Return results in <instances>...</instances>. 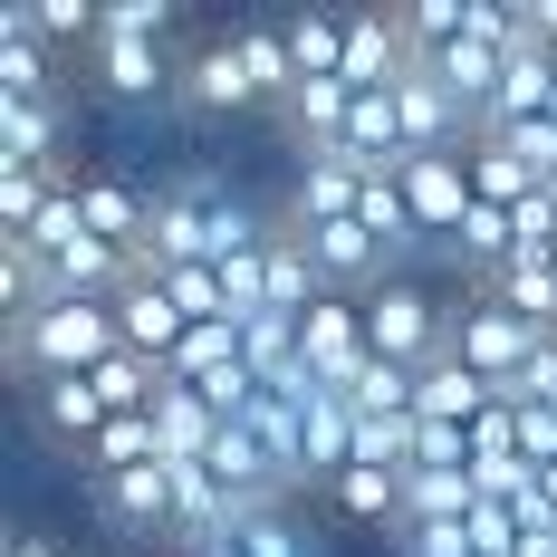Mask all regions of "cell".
<instances>
[{
	"instance_id": "obj_1",
	"label": "cell",
	"mask_w": 557,
	"mask_h": 557,
	"mask_svg": "<svg viewBox=\"0 0 557 557\" xmlns=\"http://www.w3.org/2000/svg\"><path fill=\"white\" fill-rule=\"evenodd\" d=\"M107 356H125L115 336V298H58L39 318H10V366L39 385V375H97Z\"/></svg>"
},
{
	"instance_id": "obj_2",
	"label": "cell",
	"mask_w": 557,
	"mask_h": 557,
	"mask_svg": "<svg viewBox=\"0 0 557 557\" xmlns=\"http://www.w3.org/2000/svg\"><path fill=\"white\" fill-rule=\"evenodd\" d=\"M366 356H375V366H404V375L443 366L451 356V298H433L423 278L366 288Z\"/></svg>"
},
{
	"instance_id": "obj_3",
	"label": "cell",
	"mask_w": 557,
	"mask_h": 557,
	"mask_svg": "<svg viewBox=\"0 0 557 557\" xmlns=\"http://www.w3.org/2000/svg\"><path fill=\"white\" fill-rule=\"evenodd\" d=\"M539 346H548V336L529 327V318H509L500 298H481V278L451 298V356H461L471 375H491V385H519Z\"/></svg>"
},
{
	"instance_id": "obj_4",
	"label": "cell",
	"mask_w": 557,
	"mask_h": 557,
	"mask_svg": "<svg viewBox=\"0 0 557 557\" xmlns=\"http://www.w3.org/2000/svg\"><path fill=\"white\" fill-rule=\"evenodd\" d=\"M298 366L318 375L327 394H346L375 356H366V298H346V288H327L308 318H298Z\"/></svg>"
},
{
	"instance_id": "obj_5",
	"label": "cell",
	"mask_w": 557,
	"mask_h": 557,
	"mask_svg": "<svg viewBox=\"0 0 557 557\" xmlns=\"http://www.w3.org/2000/svg\"><path fill=\"white\" fill-rule=\"evenodd\" d=\"M404 202H413V231H423V250H451L461 222H471V154H413L404 164Z\"/></svg>"
},
{
	"instance_id": "obj_6",
	"label": "cell",
	"mask_w": 557,
	"mask_h": 557,
	"mask_svg": "<svg viewBox=\"0 0 557 557\" xmlns=\"http://www.w3.org/2000/svg\"><path fill=\"white\" fill-rule=\"evenodd\" d=\"M29 423H39L49 443L87 451L115 413H107V394H97V375H39V385H29Z\"/></svg>"
},
{
	"instance_id": "obj_7",
	"label": "cell",
	"mask_w": 557,
	"mask_h": 557,
	"mask_svg": "<svg viewBox=\"0 0 557 557\" xmlns=\"http://www.w3.org/2000/svg\"><path fill=\"white\" fill-rule=\"evenodd\" d=\"M97 519L125 539H173V461H145L125 481H97Z\"/></svg>"
},
{
	"instance_id": "obj_8",
	"label": "cell",
	"mask_w": 557,
	"mask_h": 557,
	"mask_svg": "<svg viewBox=\"0 0 557 557\" xmlns=\"http://www.w3.org/2000/svg\"><path fill=\"white\" fill-rule=\"evenodd\" d=\"M115 336H125V356H145V366H164L173 375V356H183V336H193V318L173 308L154 278H135L125 298H115Z\"/></svg>"
},
{
	"instance_id": "obj_9",
	"label": "cell",
	"mask_w": 557,
	"mask_h": 557,
	"mask_svg": "<svg viewBox=\"0 0 557 557\" xmlns=\"http://www.w3.org/2000/svg\"><path fill=\"white\" fill-rule=\"evenodd\" d=\"M491 404H500V385H491V375H471L461 356H443V366H423V375H413V423L471 433V423H481Z\"/></svg>"
},
{
	"instance_id": "obj_10",
	"label": "cell",
	"mask_w": 557,
	"mask_h": 557,
	"mask_svg": "<svg viewBox=\"0 0 557 557\" xmlns=\"http://www.w3.org/2000/svg\"><path fill=\"white\" fill-rule=\"evenodd\" d=\"M173 97H183L193 115H250V107H260V87H250V67H240V49H231V39H212V49L183 58Z\"/></svg>"
},
{
	"instance_id": "obj_11",
	"label": "cell",
	"mask_w": 557,
	"mask_h": 557,
	"mask_svg": "<svg viewBox=\"0 0 557 557\" xmlns=\"http://www.w3.org/2000/svg\"><path fill=\"white\" fill-rule=\"evenodd\" d=\"M173 49H135V39H107L97 49V97H115V107H164L173 97Z\"/></svg>"
},
{
	"instance_id": "obj_12",
	"label": "cell",
	"mask_w": 557,
	"mask_h": 557,
	"mask_svg": "<svg viewBox=\"0 0 557 557\" xmlns=\"http://www.w3.org/2000/svg\"><path fill=\"white\" fill-rule=\"evenodd\" d=\"M481 509V481L471 471H404V519L394 529H451Z\"/></svg>"
},
{
	"instance_id": "obj_13",
	"label": "cell",
	"mask_w": 557,
	"mask_h": 557,
	"mask_svg": "<svg viewBox=\"0 0 557 557\" xmlns=\"http://www.w3.org/2000/svg\"><path fill=\"white\" fill-rule=\"evenodd\" d=\"M423 67H433V77H443L451 97H461V107L481 115V107H491V97H500V67H509V58L491 49V39H481V29H461V39H451L443 58H423Z\"/></svg>"
},
{
	"instance_id": "obj_14",
	"label": "cell",
	"mask_w": 557,
	"mask_h": 557,
	"mask_svg": "<svg viewBox=\"0 0 557 557\" xmlns=\"http://www.w3.org/2000/svg\"><path fill=\"white\" fill-rule=\"evenodd\" d=\"M231 49H240V67H250V87H260V107H270V115L298 97V58H288V29L250 20V29H231Z\"/></svg>"
},
{
	"instance_id": "obj_15",
	"label": "cell",
	"mask_w": 557,
	"mask_h": 557,
	"mask_svg": "<svg viewBox=\"0 0 557 557\" xmlns=\"http://www.w3.org/2000/svg\"><path fill=\"white\" fill-rule=\"evenodd\" d=\"M77 461H87L97 481H125V471L164 461V433H154V413H115V423H107V433H97L87 451H77Z\"/></svg>"
},
{
	"instance_id": "obj_16",
	"label": "cell",
	"mask_w": 557,
	"mask_h": 557,
	"mask_svg": "<svg viewBox=\"0 0 557 557\" xmlns=\"http://www.w3.org/2000/svg\"><path fill=\"white\" fill-rule=\"evenodd\" d=\"M0 145H10V164L58 173V97H0Z\"/></svg>"
},
{
	"instance_id": "obj_17",
	"label": "cell",
	"mask_w": 557,
	"mask_h": 557,
	"mask_svg": "<svg viewBox=\"0 0 557 557\" xmlns=\"http://www.w3.org/2000/svg\"><path fill=\"white\" fill-rule=\"evenodd\" d=\"M481 298H500L509 318H529L539 336L557 327V270H548V260H509V270H491V278H481Z\"/></svg>"
},
{
	"instance_id": "obj_18",
	"label": "cell",
	"mask_w": 557,
	"mask_h": 557,
	"mask_svg": "<svg viewBox=\"0 0 557 557\" xmlns=\"http://www.w3.org/2000/svg\"><path fill=\"white\" fill-rule=\"evenodd\" d=\"M288 58L298 77H346V10H288Z\"/></svg>"
},
{
	"instance_id": "obj_19",
	"label": "cell",
	"mask_w": 557,
	"mask_h": 557,
	"mask_svg": "<svg viewBox=\"0 0 557 557\" xmlns=\"http://www.w3.org/2000/svg\"><path fill=\"white\" fill-rule=\"evenodd\" d=\"M318 500L346 509V519H385L394 529V519H404V471H366V461H356V471H336Z\"/></svg>"
},
{
	"instance_id": "obj_20",
	"label": "cell",
	"mask_w": 557,
	"mask_h": 557,
	"mask_svg": "<svg viewBox=\"0 0 557 557\" xmlns=\"http://www.w3.org/2000/svg\"><path fill=\"white\" fill-rule=\"evenodd\" d=\"M173 0H97V49L107 39H135V49H173Z\"/></svg>"
},
{
	"instance_id": "obj_21",
	"label": "cell",
	"mask_w": 557,
	"mask_h": 557,
	"mask_svg": "<svg viewBox=\"0 0 557 557\" xmlns=\"http://www.w3.org/2000/svg\"><path fill=\"white\" fill-rule=\"evenodd\" d=\"M471 193H481V202H500V212H519V202H529V193H548V183L519 164L509 145H471Z\"/></svg>"
},
{
	"instance_id": "obj_22",
	"label": "cell",
	"mask_w": 557,
	"mask_h": 557,
	"mask_svg": "<svg viewBox=\"0 0 557 557\" xmlns=\"http://www.w3.org/2000/svg\"><path fill=\"white\" fill-rule=\"evenodd\" d=\"M0 97H58L49 39H29V29H0Z\"/></svg>"
},
{
	"instance_id": "obj_23",
	"label": "cell",
	"mask_w": 557,
	"mask_h": 557,
	"mask_svg": "<svg viewBox=\"0 0 557 557\" xmlns=\"http://www.w3.org/2000/svg\"><path fill=\"white\" fill-rule=\"evenodd\" d=\"M154 288H164V298L183 308V318H193V327H240V318H231L222 270H173V278H154Z\"/></svg>"
},
{
	"instance_id": "obj_24",
	"label": "cell",
	"mask_w": 557,
	"mask_h": 557,
	"mask_svg": "<svg viewBox=\"0 0 557 557\" xmlns=\"http://www.w3.org/2000/svg\"><path fill=\"white\" fill-rule=\"evenodd\" d=\"M481 145H509V154L539 173V183H557V115H529V125H509V135H481Z\"/></svg>"
},
{
	"instance_id": "obj_25",
	"label": "cell",
	"mask_w": 557,
	"mask_h": 557,
	"mask_svg": "<svg viewBox=\"0 0 557 557\" xmlns=\"http://www.w3.org/2000/svg\"><path fill=\"white\" fill-rule=\"evenodd\" d=\"M346 404H356V413H413V375H404V366H366V375L346 385Z\"/></svg>"
},
{
	"instance_id": "obj_26",
	"label": "cell",
	"mask_w": 557,
	"mask_h": 557,
	"mask_svg": "<svg viewBox=\"0 0 557 557\" xmlns=\"http://www.w3.org/2000/svg\"><path fill=\"white\" fill-rule=\"evenodd\" d=\"M10 557H67L58 539H10Z\"/></svg>"
},
{
	"instance_id": "obj_27",
	"label": "cell",
	"mask_w": 557,
	"mask_h": 557,
	"mask_svg": "<svg viewBox=\"0 0 557 557\" xmlns=\"http://www.w3.org/2000/svg\"><path fill=\"white\" fill-rule=\"evenodd\" d=\"M539 29H548V49H557V0H539Z\"/></svg>"
}]
</instances>
